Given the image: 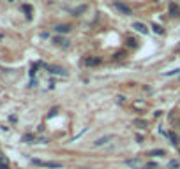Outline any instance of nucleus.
<instances>
[{
	"mask_svg": "<svg viewBox=\"0 0 180 169\" xmlns=\"http://www.w3.org/2000/svg\"><path fill=\"white\" fill-rule=\"evenodd\" d=\"M85 9H87V5H80L78 9H74V16H78V14H80V13H83Z\"/></svg>",
	"mask_w": 180,
	"mask_h": 169,
	"instance_id": "nucleus-21",
	"label": "nucleus"
},
{
	"mask_svg": "<svg viewBox=\"0 0 180 169\" xmlns=\"http://www.w3.org/2000/svg\"><path fill=\"white\" fill-rule=\"evenodd\" d=\"M124 164H126L127 167H134V169H140L141 166H143L140 159H127L126 162H124Z\"/></svg>",
	"mask_w": 180,
	"mask_h": 169,
	"instance_id": "nucleus-7",
	"label": "nucleus"
},
{
	"mask_svg": "<svg viewBox=\"0 0 180 169\" xmlns=\"http://www.w3.org/2000/svg\"><path fill=\"white\" fill-rule=\"evenodd\" d=\"M126 46H127V48H131V49H136V48H138V41H136L134 37L127 35L126 37Z\"/></svg>",
	"mask_w": 180,
	"mask_h": 169,
	"instance_id": "nucleus-8",
	"label": "nucleus"
},
{
	"mask_svg": "<svg viewBox=\"0 0 180 169\" xmlns=\"http://www.w3.org/2000/svg\"><path fill=\"white\" fill-rule=\"evenodd\" d=\"M132 28H134L136 32H140V34H143V35H147V34H149V28H147V25H145V23H141V21H136V23H132Z\"/></svg>",
	"mask_w": 180,
	"mask_h": 169,
	"instance_id": "nucleus-4",
	"label": "nucleus"
},
{
	"mask_svg": "<svg viewBox=\"0 0 180 169\" xmlns=\"http://www.w3.org/2000/svg\"><path fill=\"white\" fill-rule=\"evenodd\" d=\"M32 162H34L36 166H41V167H51V169L64 167V164H60V162H44V160H39V159H34Z\"/></svg>",
	"mask_w": 180,
	"mask_h": 169,
	"instance_id": "nucleus-1",
	"label": "nucleus"
},
{
	"mask_svg": "<svg viewBox=\"0 0 180 169\" xmlns=\"http://www.w3.org/2000/svg\"><path fill=\"white\" fill-rule=\"evenodd\" d=\"M149 155H150V157H164V155H166V151H164V150H161V148H157V150L149 151Z\"/></svg>",
	"mask_w": 180,
	"mask_h": 169,
	"instance_id": "nucleus-13",
	"label": "nucleus"
},
{
	"mask_svg": "<svg viewBox=\"0 0 180 169\" xmlns=\"http://www.w3.org/2000/svg\"><path fill=\"white\" fill-rule=\"evenodd\" d=\"M9 2H13V0H9Z\"/></svg>",
	"mask_w": 180,
	"mask_h": 169,
	"instance_id": "nucleus-27",
	"label": "nucleus"
},
{
	"mask_svg": "<svg viewBox=\"0 0 180 169\" xmlns=\"http://www.w3.org/2000/svg\"><path fill=\"white\" fill-rule=\"evenodd\" d=\"M0 169H9V167H7V164H4V162H0Z\"/></svg>",
	"mask_w": 180,
	"mask_h": 169,
	"instance_id": "nucleus-26",
	"label": "nucleus"
},
{
	"mask_svg": "<svg viewBox=\"0 0 180 169\" xmlns=\"http://www.w3.org/2000/svg\"><path fill=\"white\" fill-rule=\"evenodd\" d=\"M132 123L136 125V127H140V129H147V125H149V122L147 120H143V118H136Z\"/></svg>",
	"mask_w": 180,
	"mask_h": 169,
	"instance_id": "nucleus-12",
	"label": "nucleus"
},
{
	"mask_svg": "<svg viewBox=\"0 0 180 169\" xmlns=\"http://www.w3.org/2000/svg\"><path fill=\"white\" fill-rule=\"evenodd\" d=\"M71 25H57L55 27V32H59V34H67V32H71Z\"/></svg>",
	"mask_w": 180,
	"mask_h": 169,
	"instance_id": "nucleus-11",
	"label": "nucleus"
},
{
	"mask_svg": "<svg viewBox=\"0 0 180 169\" xmlns=\"http://www.w3.org/2000/svg\"><path fill=\"white\" fill-rule=\"evenodd\" d=\"M159 166L155 162H149V164H145V169H157Z\"/></svg>",
	"mask_w": 180,
	"mask_h": 169,
	"instance_id": "nucleus-20",
	"label": "nucleus"
},
{
	"mask_svg": "<svg viewBox=\"0 0 180 169\" xmlns=\"http://www.w3.org/2000/svg\"><path fill=\"white\" fill-rule=\"evenodd\" d=\"M132 106H134V109H145V107H147V104H145V102H140V101H136Z\"/></svg>",
	"mask_w": 180,
	"mask_h": 169,
	"instance_id": "nucleus-17",
	"label": "nucleus"
},
{
	"mask_svg": "<svg viewBox=\"0 0 180 169\" xmlns=\"http://www.w3.org/2000/svg\"><path fill=\"white\" fill-rule=\"evenodd\" d=\"M117 101H118V104H124V102H126V97H124V95H118Z\"/></svg>",
	"mask_w": 180,
	"mask_h": 169,
	"instance_id": "nucleus-24",
	"label": "nucleus"
},
{
	"mask_svg": "<svg viewBox=\"0 0 180 169\" xmlns=\"http://www.w3.org/2000/svg\"><path fill=\"white\" fill-rule=\"evenodd\" d=\"M124 57H126V51H117V53L113 55V60H122Z\"/></svg>",
	"mask_w": 180,
	"mask_h": 169,
	"instance_id": "nucleus-16",
	"label": "nucleus"
},
{
	"mask_svg": "<svg viewBox=\"0 0 180 169\" xmlns=\"http://www.w3.org/2000/svg\"><path fill=\"white\" fill-rule=\"evenodd\" d=\"M23 11L27 13V18H32V7L30 5H23Z\"/></svg>",
	"mask_w": 180,
	"mask_h": 169,
	"instance_id": "nucleus-18",
	"label": "nucleus"
},
{
	"mask_svg": "<svg viewBox=\"0 0 180 169\" xmlns=\"http://www.w3.org/2000/svg\"><path fill=\"white\" fill-rule=\"evenodd\" d=\"M168 13H170V16H173V18H175V16H180V9H178V5L177 4H170V7H168Z\"/></svg>",
	"mask_w": 180,
	"mask_h": 169,
	"instance_id": "nucleus-10",
	"label": "nucleus"
},
{
	"mask_svg": "<svg viewBox=\"0 0 180 169\" xmlns=\"http://www.w3.org/2000/svg\"><path fill=\"white\" fill-rule=\"evenodd\" d=\"M113 139V136L111 134H108V136H103V138H99V139H95L94 141V146H104L106 143H110Z\"/></svg>",
	"mask_w": 180,
	"mask_h": 169,
	"instance_id": "nucleus-6",
	"label": "nucleus"
},
{
	"mask_svg": "<svg viewBox=\"0 0 180 169\" xmlns=\"http://www.w3.org/2000/svg\"><path fill=\"white\" fill-rule=\"evenodd\" d=\"M152 28H154V32H155V34H159V35H162V34H164V28H162L161 25H157V23H152Z\"/></svg>",
	"mask_w": 180,
	"mask_h": 169,
	"instance_id": "nucleus-14",
	"label": "nucleus"
},
{
	"mask_svg": "<svg viewBox=\"0 0 180 169\" xmlns=\"http://www.w3.org/2000/svg\"><path fill=\"white\" fill-rule=\"evenodd\" d=\"M53 115H57V107H55V109H51V111H50V115H48V118H51V116H53Z\"/></svg>",
	"mask_w": 180,
	"mask_h": 169,
	"instance_id": "nucleus-25",
	"label": "nucleus"
},
{
	"mask_svg": "<svg viewBox=\"0 0 180 169\" xmlns=\"http://www.w3.org/2000/svg\"><path fill=\"white\" fill-rule=\"evenodd\" d=\"M53 42H55L57 46H60V48H67V46L71 44V42H69L67 39H64V37H55Z\"/></svg>",
	"mask_w": 180,
	"mask_h": 169,
	"instance_id": "nucleus-9",
	"label": "nucleus"
},
{
	"mask_svg": "<svg viewBox=\"0 0 180 169\" xmlns=\"http://www.w3.org/2000/svg\"><path fill=\"white\" fill-rule=\"evenodd\" d=\"M166 138L171 139V143H173V144H177V143H178V138H177V134H173V132H166Z\"/></svg>",
	"mask_w": 180,
	"mask_h": 169,
	"instance_id": "nucleus-15",
	"label": "nucleus"
},
{
	"mask_svg": "<svg viewBox=\"0 0 180 169\" xmlns=\"http://www.w3.org/2000/svg\"><path fill=\"white\" fill-rule=\"evenodd\" d=\"M81 169H83V167H81ZM85 169H87V167H85Z\"/></svg>",
	"mask_w": 180,
	"mask_h": 169,
	"instance_id": "nucleus-28",
	"label": "nucleus"
},
{
	"mask_svg": "<svg viewBox=\"0 0 180 169\" xmlns=\"http://www.w3.org/2000/svg\"><path fill=\"white\" fill-rule=\"evenodd\" d=\"M168 167H170V169H177V167H178V162H177V160H170V162H168Z\"/></svg>",
	"mask_w": 180,
	"mask_h": 169,
	"instance_id": "nucleus-19",
	"label": "nucleus"
},
{
	"mask_svg": "<svg viewBox=\"0 0 180 169\" xmlns=\"http://www.w3.org/2000/svg\"><path fill=\"white\" fill-rule=\"evenodd\" d=\"M32 139H34V138H32L30 134H27V136H23V141H25V143H32Z\"/></svg>",
	"mask_w": 180,
	"mask_h": 169,
	"instance_id": "nucleus-22",
	"label": "nucleus"
},
{
	"mask_svg": "<svg viewBox=\"0 0 180 169\" xmlns=\"http://www.w3.org/2000/svg\"><path fill=\"white\" fill-rule=\"evenodd\" d=\"M113 7L117 11H120L122 14H126V16H131V14H132V9H131L129 5L122 4V2H113Z\"/></svg>",
	"mask_w": 180,
	"mask_h": 169,
	"instance_id": "nucleus-3",
	"label": "nucleus"
},
{
	"mask_svg": "<svg viewBox=\"0 0 180 169\" xmlns=\"http://www.w3.org/2000/svg\"><path fill=\"white\" fill-rule=\"evenodd\" d=\"M41 65H42V67H46V69H48V71L51 72V74L64 76V78L67 76V71H65V69H62V67H57V65H44V63H41Z\"/></svg>",
	"mask_w": 180,
	"mask_h": 169,
	"instance_id": "nucleus-2",
	"label": "nucleus"
},
{
	"mask_svg": "<svg viewBox=\"0 0 180 169\" xmlns=\"http://www.w3.org/2000/svg\"><path fill=\"white\" fill-rule=\"evenodd\" d=\"M83 63H85L87 67H94V65H99V63H101V58H99V57H87L85 60H83Z\"/></svg>",
	"mask_w": 180,
	"mask_h": 169,
	"instance_id": "nucleus-5",
	"label": "nucleus"
},
{
	"mask_svg": "<svg viewBox=\"0 0 180 169\" xmlns=\"http://www.w3.org/2000/svg\"><path fill=\"white\" fill-rule=\"evenodd\" d=\"M180 72V69H175V71H170V72H166L164 76H173V74H178Z\"/></svg>",
	"mask_w": 180,
	"mask_h": 169,
	"instance_id": "nucleus-23",
	"label": "nucleus"
}]
</instances>
